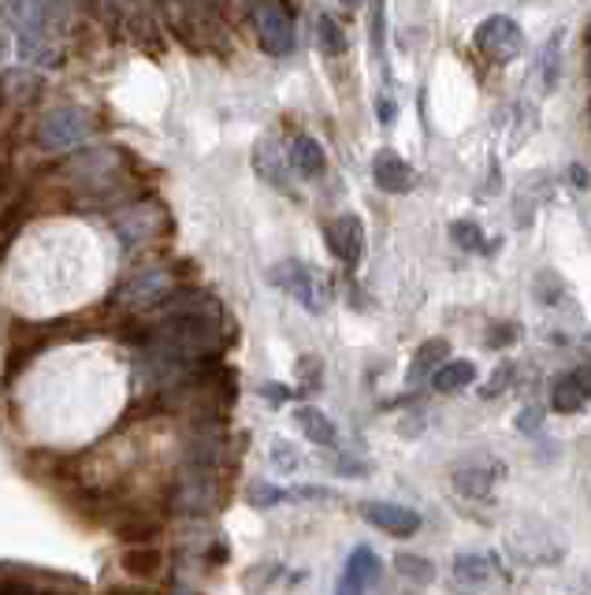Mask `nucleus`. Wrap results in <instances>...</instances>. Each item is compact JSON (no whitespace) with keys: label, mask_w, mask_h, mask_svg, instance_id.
Returning <instances> with one entry per match:
<instances>
[{"label":"nucleus","mask_w":591,"mask_h":595,"mask_svg":"<svg viewBox=\"0 0 591 595\" xmlns=\"http://www.w3.org/2000/svg\"><path fill=\"white\" fill-rule=\"evenodd\" d=\"M372 49H376V56H383V4H372Z\"/></svg>","instance_id":"33"},{"label":"nucleus","mask_w":591,"mask_h":595,"mask_svg":"<svg viewBox=\"0 0 591 595\" xmlns=\"http://www.w3.org/2000/svg\"><path fill=\"white\" fill-rule=\"evenodd\" d=\"M361 517L369 525H376L380 533L394 536V540H406V536H417L420 533V514L402 503H383V499H369L361 503Z\"/></svg>","instance_id":"7"},{"label":"nucleus","mask_w":591,"mask_h":595,"mask_svg":"<svg viewBox=\"0 0 591 595\" xmlns=\"http://www.w3.org/2000/svg\"><path fill=\"white\" fill-rule=\"evenodd\" d=\"M591 402V368H569L551 387V405L558 413H580Z\"/></svg>","instance_id":"14"},{"label":"nucleus","mask_w":591,"mask_h":595,"mask_svg":"<svg viewBox=\"0 0 591 595\" xmlns=\"http://www.w3.org/2000/svg\"><path fill=\"white\" fill-rule=\"evenodd\" d=\"M37 87H42V79L31 68H8L0 75V105L4 108L26 105V101L37 98Z\"/></svg>","instance_id":"16"},{"label":"nucleus","mask_w":591,"mask_h":595,"mask_svg":"<svg viewBox=\"0 0 591 595\" xmlns=\"http://www.w3.org/2000/svg\"><path fill=\"white\" fill-rule=\"evenodd\" d=\"M116 536L135 547H153V540L161 536V522H153V517H127V522L116 525Z\"/></svg>","instance_id":"25"},{"label":"nucleus","mask_w":591,"mask_h":595,"mask_svg":"<svg viewBox=\"0 0 591 595\" xmlns=\"http://www.w3.org/2000/svg\"><path fill=\"white\" fill-rule=\"evenodd\" d=\"M68 172L74 183L90 186V191H105V186L116 183V175H119V153L116 149H90L86 157L71 160Z\"/></svg>","instance_id":"9"},{"label":"nucleus","mask_w":591,"mask_h":595,"mask_svg":"<svg viewBox=\"0 0 591 595\" xmlns=\"http://www.w3.org/2000/svg\"><path fill=\"white\" fill-rule=\"evenodd\" d=\"M372 179L383 194H409L417 191V172H413L409 160H402L394 149H380L372 157Z\"/></svg>","instance_id":"12"},{"label":"nucleus","mask_w":591,"mask_h":595,"mask_svg":"<svg viewBox=\"0 0 591 595\" xmlns=\"http://www.w3.org/2000/svg\"><path fill=\"white\" fill-rule=\"evenodd\" d=\"M343 577H350L354 584H361V588L376 584V577H380V554L372 551V547H354L350 559H346V573H343Z\"/></svg>","instance_id":"22"},{"label":"nucleus","mask_w":591,"mask_h":595,"mask_svg":"<svg viewBox=\"0 0 591 595\" xmlns=\"http://www.w3.org/2000/svg\"><path fill=\"white\" fill-rule=\"evenodd\" d=\"M510 376H513V368H510V365H499V368H495V373H491V384L484 387V399H495L499 391H506V380H510Z\"/></svg>","instance_id":"32"},{"label":"nucleus","mask_w":591,"mask_h":595,"mask_svg":"<svg viewBox=\"0 0 591 595\" xmlns=\"http://www.w3.org/2000/svg\"><path fill=\"white\" fill-rule=\"evenodd\" d=\"M268 283L283 290V295L294 298L298 306L309 309V313H324L327 301H332V287H327V279L313 268V264H305V261H279V264H271V268H268Z\"/></svg>","instance_id":"2"},{"label":"nucleus","mask_w":591,"mask_h":595,"mask_svg":"<svg viewBox=\"0 0 591 595\" xmlns=\"http://www.w3.org/2000/svg\"><path fill=\"white\" fill-rule=\"evenodd\" d=\"M588 79H591V26H588Z\"/></svg>","instance_id":"41"},{"label":"nucleus","mask_w":591,"mask_h":595,"mask_svg":"<svg viewBox=\"0 0 591 595\" xmlns=\"http://www.w3.org/2000/svg\"><path fill=\"white\" fill-rule=\"evenodd\" d=\"M283 499H287V491H283V488H276V484H253V488H250V503H253V506H260V510L283 503Z\"/></svg>","instance_id":"30"},{"label":"nucleus","mask_w":591,"mask_h":595,"mask_svg":"<svg viewBox=\"0 0 591 595\" xmlns=\"http://www.w3.org/2000/svg\"><path fill=\"white\" fill-rule=\"evenodd\" d=\"M450 354H454V351H450L447 339H428V343H420V346H417V354H413V362H409L406 380H409V384H417L420 376H428L436 365L443 368V365L450 362Z\"/></svg>","instance_id":"19"},{"label":"nucleus","mask_w":591,"mask_h":595,"mask_svg":"<svg viewBox=\"0 0 591 595\" xmlns=\"http://www.w3.org/2000/svg\"><path fill=\"white\" fill-rule=\"evenodd\" d=\"M561 295H566V287H561V279L555 276V272H540V276H536V298L543 301V306H555Z\"/></svg>","instance_id":"29"},{"label":"nucleus","mask_w":591,"mask_h":595,"mask_svg":"<svg viewBox=\"0 0 591 595\" xmlns=\"http://www.w3.org/2000/svg\"><path fill=\"white\" fill-rule=\"evenodd\" d=\"M287 157H290V168H298V172H302L305 179L324 175V168H327L324 146L316 138H309V135H298L294 141H290Z\"/></svg>","instance_id":"17"},{"label":"nucleus","mask_w":591,"mask_h":595,"mask_svg":"<svg viewBox=\"0 0 591 595\" xmlns=\"http://www.w3.org/2000/svg\"><path fill=\"white\" fill-rule=\"evenodd\" d=\"M394 570L409 584H417V588H428V584L436 581V562L425 559V554H409V551L394 554Z\"/></svg>","instance_id":"24"},{"label":"nucleus","mask_w":591,"mask_h":595,"mask_svg":"<svg viewBox=\"0 0 591 595\" xmlns=\"http://www.w3.org/2000/svg\"><path fill=\"white\" fill-rule=\"evenodd\" d=\"M93 130L97 123L86 108H53L37 123V146L49 153H68V149H79Z\"/></svg>","instance_id":"3"},{"label":"nucleus","mask_w":591,"mask_h":595,"mask_svg":"<svg viewBox=\"0 0 591 595\" xmlns=\"http://www.w3.org/2000/svg\"><path fill=\"white\" fill-rule=\"evenodd\" d=\"M473 42L491 64H513L524 53V31L518 26V19H510V15L484 19V23L476 26Z\"/></svg>","instance_id":"5"},{"label":"nucleus","mask_w":591,"mask_h":595,"mask_svg":"<svg viewBox=\"0 0 591 595\" xmlns=\"http://www.w3.org/2000/svg\"><path fill=\"white\" fill-rule=\"evenodd\" d=\"M12 12L19 15V53H23V60L42 64V68L60 64V45H56V26H53L56 8L19 4Z\"/></svg>","instance_id":"1"},{"label":"nucleus","mask_w":591,"mask_h":595,"mask_svg":"<svg viewBox=\"0 0 591 595\" xmlns=\"http://www.w3.org/2000/svg\"><path fill=\"white\" fill-rule=\"evenodd\" d=\"M450 239L462 245L465 253L484 250V231H480V224H473V220H454V224H450Z\"/></svg>","instance_id":"28"},{"label":"nucleus","mask_w":591,"mask_h":595,"mask_svg":"<svg viewBox=\"0 0 591 595\" xmlns=\"http://www.w3.org/2000/svg\"><path fill=\"white\" fill-rule=\"evenodd\" d=\"M161 551L157 547H127L124 551V573L135 581H153L161 573Z\"/></svg>","instance_id":"21"},{"label":"nucleus","mask_w":591,"mask_h":595,"mask_svg":"<svg viewBox=\"0 0 591 595\" xmlns=\"http://www.w3.org/2000/svg\"><path fill=\"white\" fill-rule=\"evenodd\" d=\"M250 15H253V31H257L260 49H265L268 56H287L290 49H294V42H298L294 8L271 0V4H253Z\"/></svg>","instance_id":"4"},{"label":"nucleus","mask_w":591,"mask_h":595,"mask_svg":"<svg viewBox=\"0 0 591 595\" xmlns=\"http://www.w3.org/2000/svg\"><path fill=\"white\" fill-rule=\"evenodd\" d=\"M45 595H71V592H45Z\"/></svg>","instance_id":"42"},{"label":"nucleus","mask_w":591,"mask_h":595,"mask_svg":"<svg viewBox=\"0 0 591 595\" xmlns=\"http://www.w3.org/2000/svg\"><path fill=\"white\" fill-rule=\"evenodd\" d=\"M316 37H321L324 56H343L346 53V34L332 15H321V23H316Z\"/></svg>","instance_id":"27"},{"label":"nucleus","mask_w":591,"mask_h":595,"mask_svg":"<svg viewBox=\"0 0 591 595\" xmlns=\"http://www.w3.org/2000/svg\"><path fill=\"white\" fill-rule=\"evenodd\" d=\"M175 595H194V592H175Z\"/></svg>","instance_id":"43"},{"label":"nucleus","mask_w":591,"mask_h":595,"mask_svg":"<svg viewBox=\"0 0 591 595\" xmlns=\"http://www.w3.org/2000/svg\"><path fill=\"white\" fill-rule=\"evenodd\" d=\"M105 595H142V592H135V588H108Z\"/></svg>","instance_id":"40"},{"label":"nucleus","mask_w":591,"mask_h":595,"mask_svg":"<svg viewBox=\"0 0 591 595\" xmlns=\"http://www.w3.org/2000/svg\"><path fill=\"white\" fill-rule=\"evenodd\" d=\"M116 234L124 245H138V242H149L157 231L167 228V216L161 205H130V209H124L116 216Z\"/></svg>","instance_id":"8"},{"label":"nucleus","mask_w":591,"mask_h":595,"mask_svg":"<svg viewBox=\"0 0 591 595\" xmlns=\"http://www.w3.org/2000/svg\"><path fill=\"white\" fill-rule=\"evenodd\" d=\"M265 394H268V399H276V402H283V399H287L283 387H265Z\"/></svg>","instance_id":"38"},{"label":"nucleus","mask_w":591,"mask_h":595,"mask_svg":"<svg viewBox=\"0 0 591 595\" xmlns=\"http://www.w3.org/2000/svg\"><path fill=\"white\" fill-rule=\"evenodd\" d=\"M468 384H476V365L473 362H447L443 368H436V391L443 394H454V391H465Z\"/></svg>","instance_id":"23"},{"label":"nucleus","mask_w":591,"mask_h":595,"mask_svg":"<svg viewBox=\"0 0 591 595\" xmlns=\"http://www.w3.org/2000/svg\"><path fill=\"white\" fill-rule=\"evenodd\" d=\"M31 205H34V197H31V194H19L15 202H8V205H4V213H0V253H4L8 245L15 242V234H19V231H23L26 216H31Z\"/></svg>","instance_id":"20"},{"label":"nucleus","mask_w":591,"mask_h":595,"mask_svg":"<svg viewBox=\"0 0 591 595\" xmlns=\"http://www.w3.org/2000/svg\"><path fill=\"white\" fill-rule=\"evenodd\" d=\"M454 581L462 584L468 592H491V588H502L506 584V573L499 570V562L491 554H457L454 559Z\"/></svg>","instance_id":"10"},{"label":"nucleus","mask_w":591,"mask_h":595,"mask_svg":"<svg viewBox=\"0 0 591 595\" xmlns=\"http://www.w3.org/2000/svg\"><path fill=\"white\" fill-rule=\"evenodd\" d=\"M294 421L302 428V436L316 447H335V424L327 413H321L316 405H298L294 410Z\"/></svg>","instance_id":"18"},{"label":"nucleus","mask_w":591,"mask_h":595,"mask_svg":"<svg viewBox=\"0 0 591 595\" xmlns=\"http://www.w3.org/2000/svg\"><path fill=\"white\" fill-rule=\"evenodd\" d=\"M253 168H257V175L271 183L276 191H290L287 183V168H290V157L279 149V141L271 138H260L257 149H253Z\"/></svg>","instance_id":"15"},{"label":"nucleus","mask_w":591,"mask_h":595,"mask_svg":"<svg viewBox=\"0 0 591 595\" xmlns=\"http://www.w3.org/2000/svg\"><path fill=\"white\" fill-rule=\"evenodd\" d=\"M335 595H364L361 584H354L350 577H339V584H335Z\"/></svg>","instance_id":"36"},{"label":"nucleus","mask_w":591,"mask_h":595,"mask_svg":"<svg viewBox=\"0 0 591 595\" xmlns=\"http://www.w3.org/2000/svg\"><path fill=\"white\" fill-rule=\"evenodd\" d=\"M8 175H12V168H8V164H0V194L8 191Z\"/></svg>","instance_id":"39"},{"label":"nucleus","mask_w":591,"mask_h":595,"mask_svg":"<svg viewBox=\"0 0 591 595\" xmlns=\"http://www.w3.org/2000/svg\"><path fill=\"white\" fill-rule=\"evenodd\" d=\"M502 477V461L495 458H468L454 469V488L462 491L465 499H487L491 488L499 484Z\"/></svg>","instance_id":"11"},{"label":"nucleus","mask_w":591,"mask_h":595,"mask_svg":"<svg viewBox=\"0 0 591 595\" xmlns=\"http://www.w3.org/2000/svg\"><path fill=\"white\" fill-rule=\"evenodd\" d=\"M540 424H543V410H536V405L521 410V417H518V428H521V432H536Z\"/></svg>","instance_id":"35"},{"label":"nucleus","mask_w":591,"mask_h":595,"mask_svg":"<svg viewBox=\"0 0 591 595\" xmlns=\"http://www.w3.org/2000/svg\"><path fill=\"white\" fill-rule=\"evenodd\" d=\"M175 295L172 287V272L167 268H149L142 276L127 279L119 287L116 301L119 306H130V309H149V306H167V298Z\"/></svg>","instance_id":"6"},{"label":"nucleus","mask_w":591,"mask_h":595,"mask_svg":"<svg viewBox=\"0 0 591 595\" xmlns=\"http://www.w3.org/2000/svg\"><path fill=\"white\" fill-rule=\"evenodd\" d=\"M0 595H45V592L26 581H0Z\"/></svg>","instance_id":"34"},{"label":"nucleus","mask_w":591,"mask_h":595,"mask_svg":"<svg viewBox=\"0 0 591 595\" xmlns=\"http://www.w3.org/2000/svg\"><path fill=\"white\" fill-rule=\"evenodd\" d=\"M513 339H518V328H513V324H495L491 332H487V346L502 351V346H510Z\"/></svg>","instance_id":"31"},{"label":"nucleus","mask_w":591,"mask_h":595,"mask_svg":"<svg viewBox=\"0 0 591 595\" xmlns=\"http://www.w3.org/2000/svg\"><path fill=\"white\" fill-rule=\"evenodd\" d=\"M394 112H398V108H394V101L380 98V123H391V119H394Z\"/></svg>","instance_id":"37"},{"label":"nucleus","mask_w":591,"mask_h":595,"mask_svg":"<svg viewBox=\"0 0 591 595\" xmlns=\"http://www.w3.org/2000/svg\"><path fill=\"white\" fill-rule=\"evenodd\" d=\"M558 49H561V34L551 37L547 49H543V56H540V87H543V93H551L558 87V68H561Z\"/></svg>","instance_id":"26"},{"label":"nucleus","mask_w":591,"mask_h":595,"mask_svg":"<svg viewBox=\"0 0 591 595\" xmlns=\"http://www.w3.org/2000/svg\"><path fill=\"white\" fill-rule=\"evenodd\" d=\"M327 250L335 253L339 261L346 264H358L364 258V224L361 216H339V220L327 224Z\"/></svg>","instance_id":"13"}]
</instances>
